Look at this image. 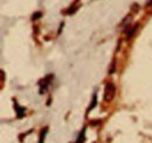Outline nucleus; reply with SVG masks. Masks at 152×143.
Returning <instances> with one entry per match:
<instances>
[{"instance_id":"1","label":"nucleus","mask_w":152,"mask_h":143,"mask_svg":"<svg viewBox=\"0 0 152 143\" xmlns=\"http://www.w3.org/2000/svg\"><path fill=\"white\" fill-rule=\"evenodd\" d=\"M115 93H116V87L113 83H108L105 86L104 91V100L105 101H111L115 98Z\"/></svg>"},{"instance_id":"2","label":"nucleus","mask_w":152,"mask_h":143,"mask_svg":"<svg viewBox=\"0 0 152 143\" xmlns=\"http://www.w3.org/2000/svg\"><path fill=\"white\" fill-rule=\"evenodd\" d=\"M52 79H53V74H49L46 79H43V82L40 84V86H41V90H40V91H42V89H43V91L47 89V87H48V85H49V82H50Z\"/></svg>"},{"instance_id":"3","label":"nucleus","mask_w":152,"mask_h":143,"mask_svg":"<svg viewBox=\"0 0 152 143\" xmlns=\"http://www.w3.org/2000/svg\"><path fill=\"white\" fill-rule=\"evenodd\" d=\"M14 106H15V108H17V113H18V118H19V119H21V118H22V116L25 115V110H26V109H25V108H23V107H20V106H19V105H18V104H15Z\"/></svg>"},{"instance_id":"4","label":"nucleus","mask_w":152,"mask_h":143,"mask_svg":"<svg viewBox=\"0 0 152 143\" xmlns=\"http://www.w3.org/2000/svg\"><path fill=\"white\" fill-rule=\"evenodd\" d=\"M84 135H86V128H83V130H82V133L80 134V136H78V139H77L76 143H83L84 142Z\"/></svg>"},{"instance_id":"5","label":"nucleus","mask_w":152,"mask_h":143,"mask_svg":"<svg viewBox=\"0 0 152 143\" xmlns=\"http://www.w3.org/2000/svg\"><path fill=\"white\" fill-rule=\"evenodd\" d=\"M137 28H138V25H134L132 28L130 29V32L128 33V35H126V38H131V37L133 36V34H134V32L137 30Z\"/></svg>"},{"instance_id":"6","label":"nucleus","mask_w":152,"mask_h":143,"mask_svg":"<svg viewBox=\"0 0 152 143\" xmlns=\"http://www.w3.org/2000/svg\"><path fill=\"white\" fill-rule=\"evenodd\" d=\"M47 130H48V128H45V129H43V131L41 133L39 143H43V141H45V136H46V134H47Z\"/></svg>"},{"instance_id":"7","label":"nucleus","mask_w":152,"mask_h":143,"mask_svg":"<svg viewBox=\"0 0 152 143\" xmlns=\"http://www.w3.org/2000/svg\"><path fill=\"white\" fill-rule=\"evenodd\" d=\"M96 104H97V98H96V94H94V98H93V104H91V106L89 107V109H88V112H90V109H93V108L95 107Z\"/></svg>"},{"instance_id":"8","label":"nucleus","mask_w":152,"mask_h":143,"mask_svg":"<svg viewBox=\"0 0 152 143\" xmlns=\"http://www.w3.org/2000/svg\"><path fill=\"white\" fill-rule=\"evenodd\" d=\"M115 70V62H113V64H111V69L109 70V73H113Z\"/></svg>"},{"instance_id":"9","label":"nucleus","mask_w":152,"mask_h":143,"mask_svg":"<svg viewBox=\"0 0 152 143\" xmlns=\"http://www.w3.org/2000/svg\"><path fill=\"white\" fill-rule=\"evenodd\" d=\"M41 17V13H35L34 15H33V19H37V18H40Z\"/></svg>"},{"instance_id":"10","label":"nucleus","mask_w":152,"mask_h":143,"mask_svg":"<svg viewBox=\"0 0 152 143\" xmlns=\"http://www.w3.org/2000/svg\"><path fill=\"white\" fill-rule=\"evenodd\" d=\"M148 6H152V0H151V1H149V2H148Z\"/></svg>"}]
</instances>
